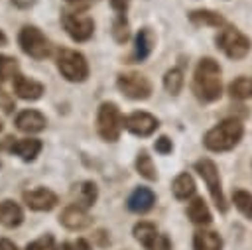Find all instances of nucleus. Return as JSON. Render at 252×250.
<instances>
[{"mask_svg":"<svg viewBox=\"0 0 252 250\" xmlns=\"http://www.w3.org/2000/svg\"><path fill=\"white\" fill-rule=\"evenodd\" d=\"M134 238L146 250H171V242L152 222H138L134 226Z\"/></svg>","mask_w":252,"mask_h":250,"instance_id":"9","label":"nucleus"},{"mask_svg":"<svg viewBox=\"0 0 252 250\" xmlns=\"http://www.w3.org/2000/svg\"><path fill=\"white\" fill-rule=\"evenodd\" d=\"M18 43L22 47V51L33 59H45L51 51V45L47 41V37L35 28V26H24L20 30L18 35Z\"/></svg>","mask_w":252,"mask_h":250,"instance_id":"6","label":"nucleus"},{"mask_svg":"<svg viewBox=\"0 0 252 250\" xmlns=\"http://www.w3.org/2000/svg\"><path fill=\"white\" fill-rule=\"evenodd\" d=\"M124 126L134 136H150L158 130L159 122L150 112H132L130 116L124 118Z\"/></svg>","mask_w":252,"mask_h":250,"instance_id":"11","label":"nucleus"},{"mask_svg":"<svg viewBox=\"0 0 252 250\" xmlns=\"http://www.w3.org/2000/svg\"><path fill=\"white\" fill-rule=\"evenodd\" d=\"M189 20L195 26H215V28L224 26L222 16L217 14V12H213V10H193L189 14Z\"/></svg>","mask_w":252,"mask_h":250,"instance_id":"22","label":"nucleus"},{"mask_svg":"<svg viewBox=\"0 0 252 250\" xmlns=\"http://www.w3.org/2000/svg\"><path fill=\"white\" fill-rule=\"evenodd\" d=\"M193 250H222V238L213 230H199L193 236Z\"/></svg>","mask_w":252,"mask_h":250,"instance_id":"19","label":"nucleus"},{"mask_svg":"<svg viewBox=\"0 0 252 250\" xmlns=\"http://www.w3.org/2000/svg\"><path fill=\"white\" fill-rule=\"evenodd\" d=\"M156 152H159V154H169V152H171V140H169L167 136H159V138L156 140Z\"/></svg>","mask_w":252,"mask_h":250,"instance_id":"32","label":"nucleus"},{"mask_svg":"<svg viewBox=\"0 0 252 250\" xmlns=\"http://www.w3.org/2000/svg\"><path fill=\"white\" fill-rule=\"evenodd\" d=\"M228 93L232 98L244 100L252 98V77H238L228 85Z\"/></svg>","mask_w":252,"mask_h":250,"instance_id":"25","label":"nucleus"},{"mask_svg":"<svg viewBox=\"0 0 252 250\" xmlns=\"http://www.w3.org/2000/svg\"><path fill=\"white\" fill-rule=\"evenodd\" d=\"M14 93L24 100H37L43 94V85L24 75L14 77Z\"/></svg>","mask_w":252,"mask_h":250,"instance_id":"14","label":"nucleus"},{"mask_svg":"<svg viewBox=\"0 0 252 250\" xmlns=\"http://www.w3.org/2000/svg\"><path fill=\"white\" fill-rule=\"evenodd\" d=\"M187 217L195 222V224H209L211 222V211L207 207V203L201 199V197H195L189 207H187Z\"/></svg>","mask_w":252,"mask_h":250,"instance_id":"20","label":"nucleus"},{"mask_svg":"<svg viewBox=\"0 0 252 250\" xmlns=\"http://www.w3.org/2000/svg\"><path fill=\"white\" fill-rule=\"evenodd\" d=\"M112 35L118 43H126V39L130 37V31H128V22L124 16H116L114 24H112Z\"/></svg>","mask_w":252,"mask_h":250,"instance_id":"30","label":"nucleus"},{"mask_svg":"<svg viewBox=\"0 0 252 250\" xmlns=\"http://www.w3.org/2000/svg\"><path fill=\"white\" fill-rule=\"evenodd\" d=\"M124 126V118L114 102H102L96 112V132L104 142H116L120 130Z\"/></svg>","mask_w":252,"mask_h":250,"instance_id":"3","label":"nucleus"},{"mask_svg":"<svg viewBox=\"0 0 252 250\" xmlns=\"http://www.w3.org/2000/svg\"><path fill=\"white\" fill-rule=\"evenodd\" d=\"M195 169L203 177V181L207 183L209 193H211L217 209L220 213H224L226 211V201H224V195H222V189H220V177H219V169H217L215 161H211L209 157H203L195 163Z\"/></svg>","mask_w":252,"mask_h":250,"instance_id":"7","label":"nucleus"},{"mask_svg":"<svg viewBox=\"0 0 252 250\" xmlns=\"http://www.w3.org/2000/svg\"><path fill=\"white\" fill-rule=\"evenodd\" d=\"M75 250H91V246H89V242H87V240L79 238V240H77V244H75Z\"/></svg>","mask_w":252,"mask_h":250,"instance_id":"35","label":"nucleus"},{"mask_svg":"<svg viewBox=\"0 0 252 250\" xmlns=\"http://www.w3.org/2000/svg\"><path fill=\"white\" fill-rule=\"evenodd\" d=\"M75 187H77V201H79L77 205L87 209V207H93L96 203L98 189H96V185L93 181H83V183H79Z\"/></svg>","mask_w":252,"mask_h":250,"instance_id":"23","label":"nucleus"},{"mask_svg":"<svg viewBox=\"0 0 252 250\" xmlns=\"http://www.w3.org/2000/svg\"><path fill=\"white\" fill-rule=\"evenodd\" d=\"M61 22H63L65 31H67V33L71 35V39H75V41H87V39L93 35L94 22H93L89 16L65 12V14L61 16Z\"/></svg>","mask_w":252,"mask_h":250,"instance_id":"10","label":"nucleus"},{"mask_svg":"<svg viewBox=\"0 0 252 250\" xmlns=\"http://www.w3.org/2000/svg\"><path fill=\"white\" fill-rule=\"evenodd\" d=\"M0 130H2V124H0Z\"/></svg>","mask_w":252,"mask_h":250,"instance_id":"39","label":"nucleus"},{"mask_svg":"<svg viewBox=\"0 0 252 250\" xmlns=\"http://www.w3.org/2000/svg\"><path fill=\"white\" fill-rule=\"evenodd\" d=\"M6 43H8V37L4 35V31H0V47H2V45H6Z\"/></svg>","mask_w":252,"mask_h":250,"instance_id":"37","label":"nucleus"},{"mask_svg":"<svg viewBox=\"0 0 252 250\" xmlns=\"http://www.w3.org/2000/svg\"><path fill=\"white\" fill-rule=\"evenodd\" d=\"M171 191L175 195V199H189L193 193H195V181L189 173H179L173 183H171Z\"/></svg>","mask_w":252,"mask_h":250,"instance_id":"21","label":"nucleus"},{"mask_svg":"<svg viewBox=\"0 0 252 250\" xmlns=\"http://www.w3.org/2000/svg\"><path fill=\"white\" fill-rule=\"evenodd\" d=\"M232 201H234V207H236L246 219H252V193L238 189V191L232 193Z\"/></svg>","mask_w":252,"mask_h":250,"instance_id":"27","label":"nucleus"},{"mask_svg":"<svg viewBox=\"0 0 252 250\" xmlns=\"http://www.w3.org/2000/svg\"><path fill=\"white\" fill-rule=\"evenodd\" d=\"M217 45L228 59H242L250 51V39L232 26H222L217 35Z\"/></svg>","mask_w":252,"mask_h":250,"instance_id":"5","label":"nucleus"},{"mask_svg":"<svg viewBox=\"0 0 252 250\" xmlns=\"http://www.w3.org/2000/svg\"><path fill=\"white\" fill-rule=\"evenodd\" d=\"M18 75V61L10 55H0V81Z\"/></svg>","mask_w":252,"mask_h":250,"instance_id":"29","label":"nucleus"},{"mask_svg":"<svg viewBox=\"0 0 252 250\" xmlns=\"http://www.w3.org/2000/svg\"><path fill=\"white\" fill-rule=\"evenodd\" d=\"M0 250H18V248H16V244H14L12 240L0 238Z\"/></svg>","mask_w":252,"mask_h":250,"instance_id":"34","label":"nucleus"},{"mask_svg":"<svg viewBox=\"0 0 252 250\" xmlns=\"http://www.w3.org/2000/svg\"><path fill=\"white\" fill-rule=\"evenodd\" d=\"M26 250H55V248H53V238H51V234H45V236H41V238L35 240V242H30V244L26 246Z\"/></svg>","mask_w":252,"mask_h":250,"instance_id":"31","label":"nucleus"},{"mask_svg":"<svg viewBox=\"0 0 252 250\" xmlns=\"http://www.w3.org/2000/svg\"><path fill=\"white\" fill-rule=\"evenodd\" d=\"M22 220H24V213H22V209H20L18 203H14L10 199H6V201L0 203V222L4 226L14 228V226L22 224Z\"/></svg>","mask_w":252,"mask_h":250,"instance_id":"18","label":"nucleus"},{"mask_svg":"<svg viewBox=\"0 0 252 250\" xmlns=\"http://www.w3.org/2000/svg\"><path fill=\"white\" fill-rule=\"evenodd\" d=\"M59 222L69 230H83L91 224V217L87 215L85 207L75 203V205H69L63 209V213L59 215Z\"/></svg>","mask_w":252,"mask_h":250,"instance_id":"13","label":"nucleus"},{"mask_svg":"<svg viewBox=\"0 0 252 250\" xmlns=\"http://www.w3.org/2000/svg\"><path fill=\"white\" fill-rule=\"evenodd\" d=\"M163 87L169 94H173V96L179 94V91L183 87V73L179 69H169L163 77Z\"/></svg>","mask_w":252,"mask_h":250,"instance_id":"28","label":"nucleus"},{"mask_svg":"<svg viewBox=\"0 0 252 250\" xmlns=\"http://www.w3.org/2000/svg\"><path fill=\"white\" fill-rule=\"evenodd\" d=\"M57 69L71 83H83L89 77V63L85 55L73 49H61L57 53Z\"/></svg>","mask_w":252,"mask_h":250,"instance_id":"4","label":"nucleus"},{"mask_svg":"<svg viewBox=\"0 0 252 250\" xmlns=\"http://www.w3.org/2000/svg\"><path fill=\"white\" fill-rule=\"evenodd\" d=\"M55 250H73V246L69 242H61L59 246H55Z\"/></svg>","mask_w":252,"mask_h":250,"instance_id":"36","label":"nucleus"},{"mask_svg":"<svg viewBox=\"0 0 252 250\" xmlns=\"http://www.w3.org/2000/svg\"><path fill=\"white\" fill-rule=\"evenodd\" d=\"M120 93L132 100H144L152 94V83L142 73H122L116 81Z\"/></svg>","mask_w":252,"mask_h":250,"instance_id":"8","label":"nucleus"},{"mask_svg":"<svg viewBox=\"0 0 252 250\" xmlns=\"http://www.w3.org/2000/svg\"><path fill=\"white\" fill-rule=\"evenodd\" d=\"M242 134H244V128H242L240 120L226 118L205 134L203 144L211 152H226V150H232L240 142Z\"/></svg>","mask_w":252,"mask_h":250,"instance_id":"2","label":"nucleus"},{"mask_svg":"<svg viewBox=\"0 0 252 250\" xmlns=\"http://www.w3.org/2000/svg\"><path fill=\"white\" fill-rule=\"evenodd\" d=\"M10 152L16 154V156H20L24 161H32L41 152V142L37 138H24V140L14 142L10 146Z\"/></svg>","mask_w":252,"mask_h":250,"instance_id":"17","label":"nucleus"},{"mask_svg":"<svg viewBox=\"0 0 252 250\" xmlns=\"http://www.w3.org/2000/svg\"><path fill=\"white\" fill-rule=\"evenodd\" d=\"M67 2H79V0H67Z\"/></svg>","mask_w":252,"mask_h":250,"instance_id":"38","label":"nucleus"},{"mask_svg":"<svg viewBox=\"0 0 252 250\" xmlns=\"http://www.w3.org/2000/svg\"><path fill=\"white\" fill-rule=\"evenodd\" d=\"M24 203L32 211H51L57 205V195L45 187L24 191Z\"/></svg>","mask_w":252,"mask_h":250,"instance_id":"12","label":"nucleus"},{"mask_svg":"<svg viewBox=\"0 0 252 250\" xmlns=\"http://www.w3.org/2000/svg\"><path fill=\"white\" fill-rule=\"evenodd\" d=\"M193 93L203 102H213L220 96V67L213 57H203L193 75Z\"/></svg>","mask_w":252,"mask_h":250,"instance_id":"1","label":"nucleus"},{"mask_svg":"<svg viewBox=\"0 0 252 250\" xmlns=\"http://www.w3.org/2000/svg\"><path fill=\"white\" fill-rule=\"evenodd\" d=\"M128 4H130V0H110V6H112V10H114L118 16H124V14H126Z\"/></svg>","mask_w":252,"mask_h":250,"instance_id":"33","label":"nucleus"},{"mask_svg":"<svg viewBox=\"0 0 252 250\" xmlns=\"http://www.w3.org/2000/svg\"><path fill=\"white\" fill-rule=\"evenodd\" d=\"M16 126L22 132L33 134V132H41L45 128V116L37 110H22L16 116Z\"/></svg>","mask_w":252,"mask_h":250,"instance_id":"15","label":"nucleus"},{"mask_svg":"<svg viewBox=\"0 0 252 250\" xmlns=\"http://www.w3.org/2000/svg\"><path fill=\"white\" fill-rule=\"evenodd\" d=\"M152 53V33L150 30H140L136 33V41H134V57L138 61H144L148 55Z\"/></svg>","mask_w":252,"mask_h":250,"instance_id":"24","label":"nucleus"},{"mask_svg":"<svg viewBox=\"0 0 252 250\" xmlns=\"http://www.w3.org/2000/svg\"><path fill=\"white\" fill-rule=\"evenodd\" d=\"M156 203V195H154V191L152 189H148V187H138V189H134V193L128 197V209L132 211V213H146V211H150L152 209V205Z\"/></svg>","mask_w":252,"mask_h":250,"instance_id":"16","label":"nucleus"},{"mask_svg":"<svg viewBox=\"0 0 252 250\" xmlns=\"http://www.w3.org/2000/svg\"><path fill=\"white\" fill-rule=\"evenodd\" d=\"M136 169H138V173H140L142 177H146V179H150V181L158 179L156 165H154L152 157L148 156V152H140V154H138V157H136Z\"/></svg>","mask_w":252,"mask_h":250,"instance_id":"26","label":"nucleus"}]
</instances>
